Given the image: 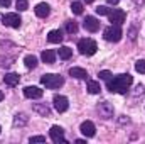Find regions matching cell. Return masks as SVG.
Returning <instances> with one entry per match:
<instances>
[{"label": "cell", "instance_id": "ffe728a7", "mask_svg": "<svg viewBox=\"0 0 145 144\" xmlns=\"http://www.w3.org/2000/svg\"><path fill=\"white\" fill-rule=\"evenodd\" d=\"M24 65H25V68L34 70V68L37 66V58H36V56H32V54L25 56V58H24Z\"/></svg>", "mask_w": 145, "mask_h": 144}, {"label": "cell", "instance_id": "9a60e30c", "mask_svg": "<svg viewBox=\"0 0 145 144\" xmlns=\"http://www.w3.org/2000/svg\"><path fill=\"white\" fill-rule=\"evenodd\" d=\"M34 10H36L37 17H47V15H49V12H51V7H49L47 3H37Z\"/></svg>", "mask_w": 145, "mask_h": 144}, {"label": "cell", "instance_id": "4fadbf2b", "mask_svg": "<svg viewBox=\"0 0 145 144\" xmlns=\"http://www.w3.org/2000/svg\"><path fill=\"white\" fill-rule=\"evenodd\" d=\"M40 58H42V61H44L46 65H52V63L56 61V51H54V49H46V51H42Z\"/></svg>", "mask_w": 145, "mask_h": 144}, {"label": "cell", "instance_id": "cb8c5ba5", "mask_svg": "<svg viewBox=\"0 0 145 144\" xmlns=\"http://www.w3.org/2000/svg\"><path fill=\"white\" fill-rule=\"evenodd\" d=\"M71 10H72V14L81 15V14H83V3H81V2H72L71 3Z\"/></svg>", "mask_w": 145, "mask_h": 144}, {"label": "cell", "instance_id": "ac0fdd59", "mask_svg": "<svg viewBox=\"0 0 145 144\" xmlns=\"http://www.w3.org/2000/svg\"><path fill=\"white\" fill-rule=\"evenodd\" d=\"M69 75H71L72 78H78V80H86L88 78V71L83 70V68H71Z\"/></svg>", "mask_w": 145, "mask_h": 144}, {"label": "cell", "instance_id": "6da1fadb", "mask_svg": "<svg viewBox=\"0 0 145 144\" xmlns=\"http://www.w3.org/2000/svg\"><path fill=\"white\" fill-rule=\"evenodd\" d=\"M132 83H133L132 75L123 73V75H118V76H115V78H110L108 81H106V88H108L110 92H113V93H121V95H125V93L128 92V88H130Z\"/></svg>", "mask_w": 145, "mask_h": 144}, {"label": "cell", "instance_id": "484cf974", "mask_svg": "<svg viewBox=\"0 0 145 144\" xmlns=\"http://www.w3.org/2000/svg\"><path fill=\"white\" fill-rule=\"evenodd\" d=\"M110 12H111V9H108L106 5H100V7H96V14H100V15H108Z\"/></svg>", "mask_w": 145, "mask_h": 144}, {"label": "cell", "instance_id": "e0dca14e", "mask_svg": "<svg viewBox=\"0 0 145 144\" xmlns=\"http://www.w3.org/2000/svg\"><path fill=\"white\" fill-rule=\"evenodd\" d=\"M19 75L17 73H7L5 76H3V81H5V85H8V87H15L17 83H19Z\"/></svg>", "mask_w": 145, "mask_h": 144}, {"label": "cell", "instance_id": "3957f363", "mask_svg": "<svg viewBox=\"0 0 145 144\" xmlns=\"http://www.w3.org/2000/svg\"><path fill=\"white\" fill-rule=\"evenodd\" d=\"M78 49H79V53L83 56H93L96 53L98 46H96V42L93 39H81L78 42Z\"/></svg>", "mask_w": 145, "mask_h": 144}, {"label": "cell", "instance_id": "5b68a950", "mask_svg": "<svg viewBox=\"0 0 145 144\" xmlns=\"http://www.w3.org/2000/svg\"><path fill=\"white\" fill-rule=\"evenodd\" d=\"M2 22H3V26H7V27H14V29H19L20 27V24H22V19L19 17V14H5V15H2Z\"/></svg>", "mask_w": 145, "mask_h": 144}, {"label": "cell", "instance_id": "d4e9b609", "mask_svg": "<svg viewBox=\"0 0 145 144\" xmlns=\"http://www.w3.org/2000/svg\"><path fill=\"white\" fill-rule=\"evenodd\" d=\"M15 5H17V9H19L20 12H24V10H27V9H29L27 0H17V2H15Z\"/></svg>", "mask_w": 145, "mask_h": 144}, {"label": "cell", "instance_id": "f1b7e54d", "mask_svg": "<svg viewBox=\"0 0 145 144\" xmlns=\"http://www.w3.org/2000/svg\"><path fill=\"white\" fill-rule=\"evenodd\" d=\"M29 141H31V143H46V137H44V136H34V137H31Z\"/></svg>", "mask_w": 145, "mask_h": 144}, {"label": "cell", "instance_id": "30bf717a", "mask_svg": "<svg viewBox=\"0 0 145 144\" xmlns=\"http://www.w3.org/2000/svg\"><path fill=\"white\" fill-rule=\"evenodd\" d=\"M79 131L83 132V136H84V137H93V136H95V132H96V127H95V124H93L91 120H84V122L81 124Z\"/></svg>", "mask_w": 145, "mask_h": 144}, {"label": "cell", "instance_id": "8d00e7d4", "mask_svg": "<svg viewBox=\"0 0 145 144\" xmlns=\"http://www.w3.org/2000/svg\"><path fill=\"white\" fill-rule=\"evenodd\" d=\"M0 131H2V127H0Z\"/></svg>", "mask_w": 145, "mask_h": 144}, {"label": "cell", "instance_id": "7402d4cb", "mask_svg": "<svg viewBox=\"0 0 145 144\" xmlns=\"http://www.w3.org/2000/svg\"><path fill=\"white\" fill-rule=\"evenodd\" d=\"M100 90H101V87H100L98 81H93V80L88 81V92H89V93L96 95V93H100Z\"/></svg>", "mask_w": 145, "mask_h": 144}, {"label": "cell", "instance_id": "8992f818", "mask_svg": "<svg viewBox=\"0 0 145 144\" xmlns=\"http://www.w3.org/2000/svg\"><path fill=\"white\" fill-rule=\"evenodd\" d=\"M49 136H51V139H52V143L56 144H66V137H64V131H63V127H59V126H52L51 127V131H49Z\"/></svg>", "mask_w": 145, "mask_h": 144}, {"label": "cell", "instance_id": "f546056e", "mask_svg": "<svg viewBox=\"0 0 145 144\" xmlns=\"http://www.w3.org/2000/svg\"><path fill=\"white\" fill-rule=\"evenodd\" d=\"M128 36H130L132 41H135V37H137V29H135V27H132V29H130V32H128Z\"/></svg>", "mask_w": 145, "mask_h": 144}, {"label": "cell", "instance_id": "4316f807", "mask_svg": "<svg viewBox=\"0 0 145 144\" xmlns=\"http://www.w3.org/2000/svg\"><path fill=\"white\" fill-rule=\"evenodd\" d=\"M135 70L138 73H144L145 75V59H138V61L135 63Z\"/></svg>", "mask_w": 145, "mask_h": 144}, {"label": "cell", "instance_id": "9c48e42d", "mask_svg": "<svg viewBox=\"0 0 145 144\" xmlns=\"http://www.w3.org/2000/svg\"><path fill=\"white\" fill-rule=\"evenodd\" d=\"M98 114L103 119H111L113 117V105L110 102H101L98 104Z\"/></svg>", "mask_w": 145, "mask_h": 144}, {"label": "cell", "instance_id": "52a82bcc", "mask_svg": "<svg viewBox=\"0 0 145 144\" xmlns=\"http://www.w3.org/2000/svg\"><path fill=\"white\" fill-rule=\"evenodd\" d=\"M108 17H110V22H111V24L121 26V24L125 22V19H127V14H125V10H121V9H113L108 14Z\"/></svg>", "mask_w": 145, "mask_h": 144}, {"label": "cell", "instance_id": "836d02e7", "mask_svg": "<svg viewBox=\"0 0 145 144\" xmlns=\"http://www.w3.org/2000/svg\"><path fill=\"white\" fill-rule=\"evenodd\" d=\"M76 144H84V139H76Z\"/></svg>", "mask_w": 145, "mask_h": 144}, {"label": "cell", "instance_id": "d6a6232c", "mask_svg": "<svg viewBox=\"0 0 145 144\" xmlns=\"http://www.w3.org/2000/svg\"><path fill=\"white\" fill-rule=\"evenodd\" d=\"M106 2H108L110 5H116V3H118L120 0H106Z\"/></svg>", "mask_w": 145, "mask_h": 144}, {"label": "cell", "instance_id": "277c9868", "mask_svg": "<svg viewBox=\"0 0 145 144\" xmlns=\"http://www.w3.org/2000/svg\"><path fill=\"white\" fill-rule=\"evenodd\" d=\"M123 36V32H121V27L120 26H115V24H111L110 27L105 29V32H103V37L108 41V42H118L120 39Z\"/></svg>", "mask_w": 145, "mask_h": 144}, {"label": "cell", "instance_id": "603a6c76", "mask_svg": "<svg viewBox=\"0 0 145 144\" xmlns=\"http://www.w3.org/2000/svg\"><path fill=\"white\" fill-rule=\"evenodd\" d=\"M66 32L68 34H76L78 32V24L74 20H68L66 22Z\"/></svg>", "mask_w": 145, "mask_h": 144}, {"label": "cell", "instance_id": "d590c367", "mask_svg": "<svg viewBox=\"0 0 145 144\" xmlns=\"http://www.w3.org/2000/svg\"><path fill=\"white\" fill-rule=\"evenodd\" d=\"M84 2H86V3H91V2H93V0H84Z\"/></svg>", "mask_w": 145, "mask_h": 144}, {"label": "cell", "instance_id": "44dd1931", "mask_svg": "<svg viewBox=\"0 0 145 144\" xmlns=\"http://www.w3.org/2000/svg\"><path fill=\"white\" fill-rule=\"evenodd\" d=\"M57 53H59V58H61V59H69V58L72 56V49H71V48H68V46L59 48V51H57Z\"/></svg>", "mask_w": 145, "mask_h": 144}, {"label": "cell", "instance_id": "5bb4252c", "mask_svg": "<svg viewBox=\"0 0 145 144\" xmlns=\"http://www.w3.org/2000/svg\"><path fill=\"white\" fill-rule=\"evenodd\" d=\"M27 122H29L27 114H24V112L15 114V117H14V127H22V126H25Z\"/></svg>", "mask_w": 145, "mask_h": 144}, {"label": "cell", "instance_id": "8fae6325", "mask_svg": "<svg viewBox=\"0 0 145 144\" xmlns=\"http://www.w3.org/2000/svg\"><path fill=\"white\" fill-rule=\"evenodd\" d=\"M52 102H54V108H56L57 112H66L68 107H69L68 98H66V97H63V95H56Z\"/></svg>", "mask_w": 145, "mask_h": 144}, {"label": "cell", "instance_id": "4dcf8cb0", "mask_svg": "<svg viewBox=\"0 0 145 144\" xmlns=\"http://www.w3.org/2000/svg\"><path fill=\"white\" fill-rule=\"evenodd\" d=\"M12 3V0H0V7H8Z\"/></svg>", "mask_w": 145, "mask_h": 144}, {"label": "cell", "instance_id": "ba28073f", "mask_svg": "<svg viewBox=\"0 0 145 144\" xmlns=\"http://www.w3.org/2000/svg\"><path fill=\"white\" fill-rule=\"evenodd\" d=\"M83 27L88 31V32H96L100 29V20L93 15H86V19L83 20Z\"/></svg>", "mask_w": 145, "mask_h": 144}, {"label": "cell", "instance_id": "d6986e66", "mask_svg": "<svg viewBox=\"0 0 145 144\" xmlns=\"http://www.w3.org/2000/svg\"><path fill=\"white\" fill-rule=\"evenodd\" d=\"M34 110L37 114H40L42 117H49L51 115V108L47 105H40V104H34Z\"/></svg>", "mask_w": 145, "mask_h": 144}, {"label": "cell", "instance_id": "83f0119b", "mask_svg": "<svg viewBox=\"0 0 145 144\" xmlns=\"http://www.w3.org/2000/svg\"><path fill=\"white\" fill-rule=\"evenodd\" d=\"M98 76H100V80H105V81H108L110 78H111V73L108 70H103V71L98 73Z\"/></svg>", "mask_w": 145, "mask_h": 144}, {"label": "cell", "instance_id": "7c38bea8", "mask_svg": "<svg viewBox=\"0 0 145 144\" xmlns=\"http://www.w3.org/2000/svg\"><path fill=\"white\" fill-rule=\"evenodd\" d=\"M24 95L27 98H40L44 95V92L39 88V87H25L24 88Z\"/></svg>", "mask_w": 145, "mask_h": 144}, {"label": "cell", "instance_id": "e575fe53", "mask_svg": "<svg viewBox=\"0 0 145 144\" xmlns=\"http://www.w3.org/2000/svg\"><path fill=\"white\" fill-rule=\"evenodd\" d=\"M2 100H3V93L0 92V102H2Z\"/></svg>", "mask_w": 145, "mask_h": 144}, {"label": "cell", "instance_id": "2e32d148", "mask_svg": "<svg viewBox=\"0 0 145 144\" xmlns=\"http://www.w3.org/2000/svg\"><path fill=\"white\" fill-rule=\"evenodd\" d=\"M63 31H59V29H56V31H51L49 34H47V41L49 42H54V44H59L61 41H63Z\"/></svg>", "mask_w": 145, "mask_h": 144}, {"label": "cell", "instance_id": "1f68e13d", "mask_svg": "<svg viewBox=\"0 0 145 144\" xmlns=\"http://www.w3.org/2000/svg\"><path fill=\"white\" fill-rule=\"evenodd\" d=\"M142 92H144V87H142V85H138V87L135 88V95H142Z\"/></svg>", "mask_w": 145, "mask_h": 144}, {"label": "cell", "instance_id": "7a4b0ae2", "mask_svg": "<svg viewBox=\"0 0 145 144\" xmlns=\"http://www.w3.org/2000/svg\"><path fill=\"white\" fill-rule=\"evenodd\" d=\"M40 83H42L46 88L54 90V88H59V87H63V85H64V78H63L61 75L46 73V75H42V76H40Z\"/></svg>", "mask_w": 145, "mask_h": 144}]
</instances>
